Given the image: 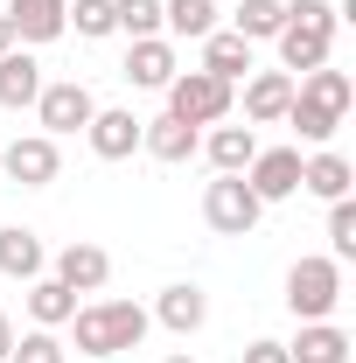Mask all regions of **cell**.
Returning <instances> with one entry per match:
<instances>
[{"instance_id":"603a6c76","label":"cell","mask_w":356,"mask_h":363,"mask_svg":"<svg viewBox=\"0 0 356 363\" xmlns=\"http://www.w3.org/2000/svg\"><path fill=\"white\" fill-rule=\"evenodd\" d=\"M77 315V294H70V286H63V279H28V321H35V328H63V321Z\"/></svg>"},{"instance_id":"30bf717a","label":"cell","mask_w":356,"mask_h":363,"mask_svg":"<svg viewBox=\"0 0 356 363\" xmlns=\"http://www.w3.org/2000/svg\"><path fill=\"white\" fill-rule=\"evenodd\" d=\"M84 133H91V154H98V161H126V154H140V119L126 112V105H98Z\"/></svg>"},{"instance_id":"5b68a950","label":"cell","mask_w":356,"mask_h":363,"mask_svg":"<svg viewBox=\"0 0 356 363\" xmlns=\"http://www.w3.org/2000/svg\"><path fill=\"white\" fill-rule=\"evenodd\" d=\"M259 217H266V203L245 189V175H217L203 189V224L217 230V238H252Z\"/></svg>"},{"instance_id":"ba28073f","label":"cell","mask_w":356,"mask_h":363,"mask_svg":"<svg viewBox=\"0 0 356 363\" xmlns=\"http://www.w3.org/2000/svg\"><path fill=\"white\" fill-rule=\"evenodd\" d=\"M91 112H98V98H91L77 77H63V84H43V98H35V119H43V133H84Z\"/></svg>"},{"instance_id":"9a60e30c","label":"cell","mask_w":356,"mask_h":363,"mask_svg":"<svg viewBox=\"0 0 356 363\" xmlns=\"http://www.w3.org/2000/svg\"><path fill=\"white\" fill-rule=\"evenodd\" d=\"M140 147L154 154V161H168V168H182L196 147H203V133L196 126H182L175 112H161V119H140Z\"/></svg>"},{"instance_id":"7a4b0ae2","label":"cell","mask_w":356,"mask_h":363,"mask_svg":"<svg viewBox=\"0 0 356 363\" xmlns=\"http://www.w3.org/2000/svg\"><path fill=\"white\" fill-rule=\"evenodd\" d=\"M147 308L140 301H91V308H77L70 315V328H77V357H119V350H140L147 342Z\"/></svg>"},{"instance_id":"4dcf8cb0","label":"cell","mask_w":356,"mask_h":363,"mask_svg":"<svg viewBox=\"0 0 356 363\" xmlns=\"http://www.w3.org/2000/svg\"><path fill=\"white\" fill-rule=\"evenodd\" d=\"M238 363H294V357H287V342H252Z\"/></svg>"},{"instance_id":"1f68e13d","label":"cell","mask_w":356,"mask_h":363,"mask_svg":"<svg viewBox=\"0 0 356 363\" xmlns=\"http://www.w3.org/2000/svg\"><path fill=\"white\" fill-rule=\"evenodd\" d=\"M7 350H14V315L0 308V363H7Z\"/></svg>"},{"instance_id":"5bb4252c","label":"cell","mask_w":356,"mask_h":363,"mask_svg":"<svg viewBox=\"0 0 356 363\" xmlns=\"http://www.w3.org/2000/svg\"><path fill=\"white\" fill-rule=\"evenodd\" d=\"M168 77H175V43H168V35H140V43L126 49V84L168 91Z\"/></svg>"},{"instance_id":"f1b7e54d","label":"cell","mask_w":356,"mask_h":363,"mask_svg":"<svg viewBox=\"0 0 356 363\" xmlns=\"http://www.w3.org/2000/svg\"><path fill=\"white\" fill-rule=\"evenodd\" d=\"M328 245H335V266L356 259V203H350V196H343V203H328Z\"/></svg>"},{"instance_id":"e0dca14e","label":"cell","mask_w":356,"mask_h":363,"mask_svg":"<svg viewBox=\"0 0 356 363\" xmlns=\"http://www.w3.org/2000/svg\"><path fill=\"white\" fill-rule=\"evenodd\" d=\"M0 272H7V279H21V286H28V279H43V272H49L43 238H35V230H21V224H7V230H0Z\"/></svg>"},{"instance_id":"484cf974","label":"cell","mask_w":356,"mask_h":363,"mask_svg":"<svg viewBox=\"0 0 356 363\" xmlns=\"http://www.w3.org/2000/svg\"><path fill=\"white\" fill-rule=\"evenodd\" d=\"M63 28H77L84 43H105V35H119V21H112V0H77V7L63 14Z\"/></svg>"},{"instance_id":"9c48e42d","label":"cell","mask_w":356,"mask_h":363,"mask_svg":"<svg viewBox=\"0 0 356 363\" xmlns=\"http://www.w3.org/2000/svg\"><path fill=\"white\" fill-rule=\"evenodd\" d=\"M49 279H63L70 294H98L105 279H112V252L105 245H91V238H77V245H63L56 252V272Z\"/></svg>"},{"instance_id":"83f0119b","label":"cell","mask_w":356,"mask_h":363,"mask_svg":"<svg viewBox=\"0 0 356 363\" xmlns=\"http://www.w3.org/2000/svg\"><path fill=\"white\" fill-rule=\"evenodd\" d=\"M7 363H63V342H56V328H28V335H14Z\"/></svg>"},{"instance_id":"d6a6232c","label":"cell","mask_w":356,"mask_h":363,"mask_svg":"<svg viewBox=\"0 0 356 363\" xmlns=\"http://www.w3.org/2000/svg\"><path fill=\"white\" fill-rule=\"evenodd\" d=\"M7 49H14V28H7V14H0V56H7Z\"/></svg>"},{"instance_id":"ac0fdd59","label":"cell","mask_w":356,"mask_h":363,"mask_svg":"<svg viewBox=\"0 0 356 363\" xmlns=\"http://www.w3.org/2000/svg\"><path fill=\"white\" fill-rule=\"evenodd\" d=\"M154 321L161 328H175V335H196L203 321H210V301H203V286H161V301H154Z\"/></svg>"},{"instance_id":"cb8c5ba5","label":"cell","mask_w":356,"mask_h":363,"mask_svg":"<svg viewBox=\"0 0 356 363\" xmlns=\"http://www.w3.org/2000/svg\"><path fill=\"white\" fill-rule=\"evenodd\" d=\"M161 28L182 43H203L217 28V0H161Z\"/></svg>"},{"instance_id":"d6986e66","label":"cell","mask_w":356,"mask_h":363,"mask_svg":"<svg viewBox=\"0 0 356 363\" xmlns=\"http://www.w3.org/2000/svg\"><path fill=\"white\" fill-rule=\"evenodd\" d=\"M196 70H210V77H223V84H238L245 70H252V43L245 35H230V28H210L203 35V63Z\"/></svg>"},{"instance_id":"4316f807","label":"cell","mask_w":356,"mask_h":363,"mask_svg":"<svg viewBox=\"0 0 356 363\" xmlns=\"http://www.w3.org/2000/svg\"><path fill=\"white\" fill-rule=\"evenodd\" d=\"M112 21L126 28V35H161V0H112Z\"/></svg>"},{"instance_id":"44dd1931","label":"cell","mask_w":356,"mask_h":363,"mask_svg":"<svg viewBox=\"0 0 356 363\" xmlns=\"http://www.w3.org/2000/svg\"><path fill=\"white\" fill-rule=\"evenodd\" d=\"M350 161H343V154H335V147H321V154H308V161H301V189H308V196H321V203H343V196H350Z\"/></svg>"},{"instance_id":"7402d4cb","label":"cell","mask_w":356,"mask_h":363,"mask_svg":"<svg viewBox=\"0 0 356 363\" xmlns=\"http://www.w3.org/2000/svg\"><path fill=\"white\" fill-rule=\"evenodd\" d=\"M294 363H350V335L335 321H301V342H287Z\"/></svg>"},{"instance_id":"277c9868","label":"cell","mask_w":356,"mask_h":363,"mask_svg":"<svg viewBox=\"0 0 356 363\" xmlns=\"http://www.w3.org/2000/svg\"><path fill=\"white\" fill-rule=\"evenodd\" d=\"M168 112L182 126H223L230 119V84L210 70H175L168 77Z\"/></svg>"},{"instance_id":"6da1fadb","label":"cell","mask_w":356,"mask_h":363,"mask_svg":"<svg viewBox=\"0 0 356 363\" xmlns=\"http://www.w3.org/2000/svg\"><path fill=\"white\" fill-rule=\"evenodd\" d=\"M350 105H356V84H350V70H308V77H294V105H287V126L308 140V147H328L335 140V126L350 119Z\"/></svg>"},{"instance_id":"3957f363","label":"cell","mask_w":356,"mask_h":363,"mask_svg":"<svg viewBox=\"0 0 356 363\" xmlns=\"http://www.w3.org/2000/svg\"><path fill=\"white\" fill-rule=\"evenodd\" d=\"M287 308L301 321H328L343 308V266L335 259H294V272H287Z\"/></svg>"},{"instance_id":"f546056e","label":"cell","mask_w":356,"mask_h":363,"mask_svg":"<svg viewBox=\"0 0 356 363\" xmlns=\"http://www.w3.org/2000/svg\"><path fill=\"white\" fill-rule=\"evenodd\" d=\"M287 21H301V28H328V35H335L343 14H335V0H287Z\"/></svg>"},{"instance_id":"52a82bcc","label":"cell","mask_w":356,"mask_h":363,"mask_svg":"<svg viewBox=\"0 0 356 363\" xmlns=\"http://www.w3.org/2000/svg\"><path fill=\"white\" fill-rule=\"evenodd\" d=\"M0 168L21 182V189H49V182L63 175V147H56L49 133H21V140H7Z\"/></svg>"},{"instance_id":"d4e9b609","label":"cell","mask_w":356,"mask_h":363,"mask_svg":"<svg viewBox=\"0 0 356 363\" xmlns=\"http://www.w3.org/2000/svg\"><path fill=\"white\" fill-rule=\"evenodd\" d=\"M287 28V0H238V14H230V35H245V43H272Z\"/></svg>"},{"instance_id":"8992f818","label":"cell","mask_w":356,"mask_h":363,"mask_svg":"<svg viewBox=\"0 0 356 363\" xmlns=\"http://www.w3.org/2000/svg\"><path fill=\"white\" fill-rule=\"evenodd\" d=\"M245 189H252L259 203H287V196H301V147H259L252 168H245Z\"/></svg>"},{"instance_id":"836d02e7","label":"cell","mask_w":356,"mask_h":363,"mask_svg":"<svg viewBox=\"0 0 356 363\" xmlns=\"http://www.w3.org/2000/svg\"><path fill=\"white\" fill-rule=\"evenodd\" d=\"M168 363H196V357H168Z\"/></svg>"},{"instance_id":"4fadbf2b","label":"cell","mask_w":356,"mask_h":363,"mask_svg":"<svg viewBox=\"0 0 356 363\" xmlns=\"http://www.w3.org/2000/svg\"><path fill=\"white\" fill-rule=\"evenodd\" d=\"M287 105H294V77L287 70H252V84H245V126L287 119Z\"/></svg>"},{"instance_id":"ffe728a7","label":"cell","mask_w":356,"mask_h":363,"mask_svg":"<svg viewBox=\"0 0 356 363\" xmlns=\"http://www.w3.org/2000/svg\"><path fill=\"white\" fill-rule=\"evenodd\" d=\"M203 154H210V168H217V175H245V168H252V154H259V133H252V126H210Z\"/></svg>"},{"instance_id":"7c38bea8","label":"cell","mask_w":356,"mask_h":363,"mask_svg":"<svg viewBox=\"0 0 356 363\" xmlns=\"http://www.w3.org/2000/svg\"><path fill=\"white\" fill-rule=\"evenodd\" d=\"M63 14H70V0H14L7 7V28H14L21 49H35V43H56L63 35Z\"/></svg>"},{"instance_id":"8fae6325","label":"cell","mask_w":356,"mask_h":363,"mask_svg":"<svg viewBox=\"0 0 356 363\" xmlns=\"http://www.w3.org/2000/svg\"><path fill=\"white\" fill-rule=\"evenodd\" d=\"M272 43H279V70H287V77H308V70H321V63H328L335 35H328V28H301V21H287Z\"/></svg>"},{"instance_id":"2e32d148","label":"cell","mask_w":356,"mask_h":363,"mask_svg":"<svg viewBox=\"0 0 356 363\" xmlns=\"http://www.w3.org/2000/svg\"><path fill=\"white\" fill-rule=\"evenodd\" d=\"M35 98H43V63L14 43L7 56H0V105H7V112H21V105H35Z\"/></svg>"}]
</instances>
